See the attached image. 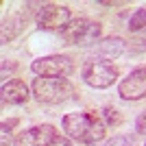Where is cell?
Returning <instances> with one entry per match:
<instances>
[{
    "mask_svg": "<svg viewBox=\"0 0 146 146\" xmlns=\"http://www.w3.org/2000/svg\"><path fill=\"white\" fill-rule=\"evenodd\" d=\"M61 127H63V131L70 140L87 146H96L98 142H103L105 135H107V129H109L105 124L100 111H94V109L66 113L61 120Z\"/></svg>",
    "mask_w": 146,
    "mask_h": 146,
    "instance_id": "1",
    "label": "cell"
},
{
    "mask_svg": "<svg viewBox=\"0 0 146 146\" xmlns=\"http://www.w3.org/2000/svg\"><path fill=\"white\" fill-rule=\"evenodd\" d=\"M33 98L42 105H61L74 96V85L68 79H50V76H37L31 83Z\"/></svg>",
    "mask_w": 146,
    "mask_h": 146,
    "instance_id": "2",
    "label": "cell"
},
{
    "mask_svg": "<svg viewBox=\"0 0 146 146\" xmlns=\"http://www.w3.org/2000/svg\"><path fill=\"white\" fill-rule=\"evenodd\" d=\"M63 42L70 46H92L103 37V24L90 18H76L61 31Z\"/></svg>",
    "mask_w": 146,
    "mask_h": 146,
    "instance_id": "3",
    "label": "cell"
},
{
    "mask_svg": "<svg viewBox=\"0 0 146 146\" xmlns=\"http://www.w3.org/2000/svg\"><path fill=\"white\" fill-rule=\"evenodd\" d=\"M81 76L90 87L94 90H107L120 79V70L118 66H113L111 61H103V59H94L87 61L83 70H81Z\"/></svg>",
    "mask_w": 146,
    "mask_h": 146,
    "instance_id": "4",
    "label": "cell"
},
{
    "mask_svg": "<svg viewBox=\"0 0 146 146\" xmlns=\"http://www.w3.org/2000/svg\"><path fill=\"white\" fill-rule=\"evenodd\" d=\"M31 70L37 76H50V79H68L70 74H74L76 66L74 59L68 55H46L39 57L31 63Z\"/></svg>",
    "mask_w": 146,
    "mask_h": 146,
    "instance_id": "5",
    "label": "cell"
},
{
    "mask_svg": "<svg viewBox=\"0 0 146 146\" xmlns=\"http://www.w3.org/2000/svg\"><path fill=\"white\" fill-rule=\"evenodd\" d=\"M72 22V11L66 5L44 2L42 9L35 13V24L42 31H63Z\"/></svg>",
    "mask_w": 146,
    "mask_h": 146,
    "instance_id": "6",
    "label": "cell"
},
{
    "mask_svg": "<svg viewBox=\"0 0 146 146\" xmlns=\"http://www.w3.org/2000/svg\"><path fill=\"white\" fill-rule=\"evenodd\" d=\"M118 96L122 100H131V103L146 98V66L135 68L124 79H120V83H118Z\"/></svg>",
    "mask_w": 146,
    "mask_h": 146,
    "instance_id": "7",
    "label": "cell"
},
{
    "mask_svg": "<svg viewBox=\"0 0 146 146\" xmlns=\"http://www.w3.org/2000/svg\"><path fill=\"white\" fill-rule=\"evenodd\" d=\"M57 129L52 124H35L15 135L13 146H48L57 137Z\"/></svg>",
    "mask_w": 146,
    "mask_h": 146,
    "instance_id": "8",
    "label": "cell"
},
{
    "mask_svg": "<svg viewBox=\"0 0 146 146\" xmlns=\"http://www.w3.org/2000/svg\"><path fill=\"white\" fill-rule=\"evenodd\" d=\"M31 87L22 79H9L2 83V103L9 105H24L31 98Z\"/></svg>",
    "mask_w": 146,
    "mask_h": 146,
    "instance_id": "9",
    "label": "cell"
},
{
    "mask_svg": "<svg viewBox=\"0 0 146 146\" xmlns=\"http://www.w3.org/2000/svg\"><path fill=\"white\" fill-rule=\"evenodd\" d=\"M124 48H127V44H124V39H122V37L109 35V37L100 39V42L94 46V55H96V59L113 61V59H118V57L124 52Z\"/></svg>",
    "mask_w": 146,
    "mask_h": 146,
    "instance_id": "10",
    "label": "cell"
},
{
    "mask_svg": "<svg viewBox=\"0 0 146 146\" xmlns=\"http://www.w3.org/2000/svg\"><path fill=\"white\" fill-rule=\"evenodd\" d=\"M29 24V15L26 13H13L9 18L2 20V44L13 42L18 35H22Z\"/></svg>",
    "mask_w": 146,
    "mask_h": 146,
    "instance_id": "11",
    "label": "cell"
},
{
    "mask_svg": "<svg viewBox=\"0 0 146 146\" xmlns=\"http://www.w3.org/2000/svg\"><path fill=\"white\" fill-rule=\"evenodd\" d=\"M131 33H140V31L146 29V5H142L140 9H135V13L129 18V26Z\"/></svg>",
    "mask_w": 146,
    "mask_h": 146,
    "instance_id": "12",
    "label": "cell"
},
{
    "mask_svg": "<svg viewBox=\"0 0 146 146\" xmlns=\"http://www.w3.org/2000/svg\"><path fill=\"white\" fill-rule=\"evenodd\" d=\"M100 116H103L105 124L107 127H120V122H122V116H120V111L113 109V107H103V111H100Z\"/></svg>",
    "mask_w": 146,
    "mask_h": 146,
    "instance_id": "13",
    "label": "cell"
},
{
    "mask_svg": "<svg viewBox=\"0 0 146 146\" xmlns=\"http://www.w3.org/2000/svg\"><path fill=\"white\" fill-rule=\"evenodd\" d=\"M131 50L133 52H146V29L131 37Z\"/></svg>",
    "mask_w": 146,
    "mask_h": 146,
    "instance_id": "14",
    "label": "cell"
},
{
    "mask_svg": "<svg viewBox=\"0 0 146 146\" xmlns=\"http://www.w3.org/2000/svg\"><path fill=\"white\" fill-rule=\"evenodd\" d=\"M100 146H133V137H129V135H113L111 140L103 142Z\"/></svg>",
    "mask_w": 146,
    "mask_h": 146,
    "instance_id": "15",
    "label": "cell"
},
{
    "mask_svg": "<svg viewBox=\"0 0 146 146\" xmlns=\"http://www.w3.org/2000/svg\"><path fill=\"white\" fill-rule=\"evenodd\" d=\"M135 131L140 135H146V111H142L140 116L135 118Z\"/></svg>",
    "mask_w": 146,
    "mask_h": 146,
    "instance_id": "16",
    "label": "cell"
},
{
    "mask_svg": "<svg viewBox=\"0 0 146 146\" xmlns=\"http://www.w3.org/2000/svg\"><path fill=\"white\" fill-rule=\"evenodd\" d=\"M48 146H72V140H70V137H66V135H57V137L50 142Z\"/></svg>",
    "mask_w": 146,
    "mask_h": 146,
    "instance_id": "17",
    "label": "cell"
},
{
    "mask_svg": "<svg viewBox=\"0 0 146 146\" xmlns=\"http://www.w3.org/2000/svg\"><path fill=\"white\" fill-rule=\"evenodd\" d=\"M98 5H103V7H109V9H120V7H127L129 2H124V0H122V2H113V0H100Z\"/></svg>",
    "mask_w": 146,
    "mask_h": 146,
    "instance_id": "18",
    "label": "cell"
},
{
    "mask_svg": "<svg viewBox=\"0 0 146 146\" xmlns=\"http://www.w3.org/2000/svg\"><path fill=\"white\" fill-rule=\"evenodd\" d=\"M20 124V120L18 118H11V120H5L2 122V131H13V129Z\"/></svg>",
    "mask_w": 146,
    "mask_h": 146,
    "instance_id": "19",
    "label": "cell"
},
{
    "mask_svg": "<svg viewBox=\"0 0 146 146\" xmlns=\"http://www.w3.org/2000/svg\"><path fill=\"white\" fill-rule=\"evenodd\" d=\"M18 68V63H9V61H2V76L7 79V72H13Z\"/></svg>",
    "mask_w": 146,
    "mask_h": 146,
    "instance_id": "20",
    "label": "cell"
},
{
    "mask_svg": "<svg viewBox=\"0 0 146 146\" xmlns=\"http://www.w3.org/2000/svg\"><path fill=\"white\" fill-rule=\"evenodd\" d=\"M144 146H146V142H144Z\"/></svg>",
    "mask_w": 146,
    "mask_h": 146,
    "instance_id": "21",
    "label": "cell"
}]
</instances>
